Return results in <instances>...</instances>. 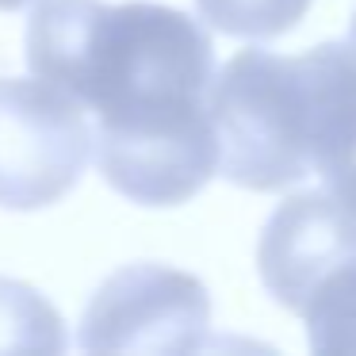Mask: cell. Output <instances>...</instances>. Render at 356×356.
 Wrapping results in <instances>:
<instances>
[{
	"instance_id": "ba28073f",
	"label": "cell",
	"mask_w": 356,
	"mask_h": 356,
	"mask_svg": "<svg viewBox=\"0 0 356 356\" xmlns=\"http://www.w3.org/2000/svg\"><path fill=\"white\" fill-rule=\"evenodd\" d=\"M302 322L314 353H356V261L341 264L310 295Z\"/></svg>"
},
{
	"instance_id": "7a4b0ae2",
	"label": "cell",
	"mask_w": 356,
	"mask_h": 356,
	"mask_svg": "<svg viewBox=\"0 0 356 356\" xmlns=\"http://www.w3.org/2000/svg\"><path fill=\"white\" fill-rule=\"evenodd\" d=\"M207 111L218 142V172L249 192H284L310 177L322 50L284 58L241 50L211 77Z\"/></svg>"
},
{
	"instance_id": "5b68a950",
	"label": "cell",
	"mask_w": 356,
	"mask_h": 356,
	"mask_svg": "<svg viewBox=\"0 0 356 356\" xmlns=\"http://www.w3.org/2000/svg\"><path fill=\"white\" fill-rule=\"evenodd\" d=\"M348 261H356V215L330 192L287 195L264 222L257 245L264 287L291 314H302L310 295Z\"/></svg>"
},
{
	"instance_id": "9c48e42d",
	"label": "cell",
	"mask_w": 356,
	"mask_h": 356,
	"mask_svg": "<svg viewBox=\"0 0 356 356\" xmlns=\"http://www.w3.org/2000/svg\"><path fill=\"white\" fill-rule=\"evenodd\" d=\"M310 0H195V12L207 27L234 39H280L302 16Z\"/></svg>"
},
{
	"instance_id": "6da1fadb",
	"label": "cell",
	"mask_w": 356,
	"mask_h": 356,
	"mask_svg": "<svg viewBox=\"0 0 356 356\" xmlns=\"http://www.w3.org/2000/svg\"><path fill=\"white\" fill-rule=\"evenodd\" d=\"M27 65L96 115L92 157L119 195L177 207L218 172L207 111L215 47L188 12L146 0H39Z\"/></svg>"
},
{
	"instance_id": "8fae6325",
	"label": "cell",
	"mask_w": 356,
	"mask_h": 356,
	"mask_svg": "<svg viewBox=\"0 0 356 356\" xmlns=\"http://www.w3.org/2000/svg\"><path fill=\"white\" fill-rule=\"evenodd\" d=\"M348 47H353V54H356V12H353V31H348Z\"/></svg>"
},
{
	"instance_id": "30bf717a",
	"label": "cell",
	"mask_w": 356,
	"mask_h": 356,
	"mask_svg": "<svg viewBox=\"0 0 356 356\" xmlns=\"http://www.w3.org/2000/svg\"><path fill=\"white\" fill-rule=\"evenodd\" d=\"M24 4H31V0H0V12H16V8H24Z\"/></svg>"
},
{
	"instance_id": "3957f363",
	"label": "cell",
	"mask_w": 356,
	"mask_h": 356,
	"mask_svg": "<svg viewBox=\"0 0 356 356\" xmlns=\"http://www.w3.org/2000/svg\"><path fill=\"white\" fill-rule=\"evenodd\" d=\"M92 157V123L65 88L0 77V207L39 211L77 188Z\"/></svg>"
},
{
	"instance_id": "52a82bcc",
	"label": "cell",
	"mask_w": 356,
	"mask_h": 356,
	"mask_svg": "<svg viewBox=\"0 0 356 356\" xmlns=\"http://www.w3.org/2000/svg\"><path fill=\"white\" fill-rule=\"evenodd\" d=\"M70 345L54 302L31 284L0 276V353H62Z\"/></svg>"
},
{
	"instance_id": "8992f818",
	"label": "cell",
	"mask_w": 356,
	"mask_h": 356,
	"mask_svg": "<svg viewBox=\"0 0 356 356\" xmlns=\"http://www.w3.org/2000/svg\"><path fill=\"white\" fill-rule=\"evenodd\" d=\"M310 172L356 215V54L345 42H322V111L310 149Z\"/></svg>"
},
{
	"instance_id": "277c9868",
	"label": "cell",
	"mask_w": 356,
	"mask_h": 356,
	"mask_svg": "<svg viewBox=\"0 0 356 356\" xmlns=\"http://www.w3.org/2000/svg\"><path fill=\"white\" fill-rule=\"evenodd\" d=\"M211 330V295L169 264H127L96 287L81 314L85 353H195Z\"/></svg>"
}]
</instances>
